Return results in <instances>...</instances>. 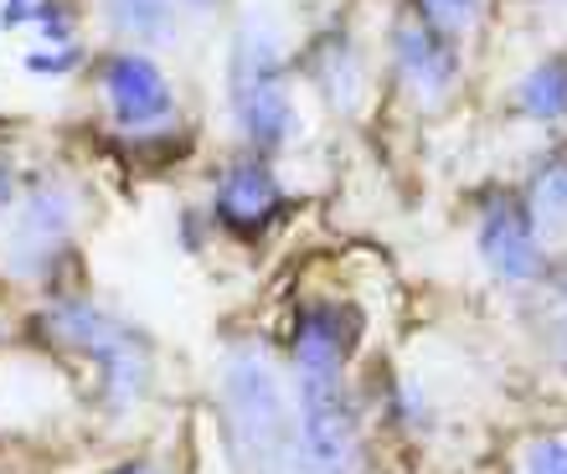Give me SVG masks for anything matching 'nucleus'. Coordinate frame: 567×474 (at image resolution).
I'll return each instance as SVG.
<instances>
[{"instance_id": "1", "label": "nucleus", "mask_w": 567, "mask_h": 474, "mask_svg": "<svg viewBox=\"0 0 567 474\" xmlns=\"http://www.w3.org/2000/svg\"><path fill=\"white\" fill-rule=\"evenodd\" d=\"M223 429L248 474H299V423H289L279 377L254 346L223 361Z\"/></svg>"}, {"instance_id": "2", "label": "nucleus", "mask_w": 567, "mask_h": 474, "mask_svg": "<svg viewBox=\"0 0 567 474\" xmlns=\"http://www.w3.org/2000/svg\"><path fill=\"white\" fill-rule=\"evenodd\" d=\"M233 114L243 134L264 150H279L295 134V99H289V73H284V47L274 27L248 21L233 47Z\"/></svg>"}, {"instance_id": "3", "label": "nucleus", "mask_w": 567, "mask_h": 474, "mask_svg": "<svg viewBox=\"0 0 567 474\" xmlns=\"http://www.w3.org/2000/svg\"><path fill=\"white\" fill-rule=\"evenodd\" d=\"M47 330H52L58 346H68V351L89 356V361L104 367V387L114 402H130L145 387L150 361L140 351V341L124 326L104 320L99 310H89V305H58V310L47 315Z\"/></svg>"}, {"instance_id": "4", "label": "nucleus", "mask_w": 567, "mask_h": 474, "mask_svg": "<svg viewBox=\"0 0 567 474\" xmlns=\"http://www.w3.org/2000/svg\"><path fill=\"white\" fill-rule=\"evenodd\" d=\"M299 474H357V423L341 387H299Z\"/></svg>"}, {"instance_id": "5", "label": "nucleus", "mask_w": 567, "mask_h": 474, "mask_svg": "<svg viewBox=\"0 0 567 474\" xmlns=\"http://www.w3.org/2000/svg\"><path fill=\"white\" fill-rule=\"evenodd\" d=\"M361 341V315L351 305H336V299H320L310 310L299 315L295 330V377L299 387H341V371L351 361Z\"/></svg>"}, {"instance_id": "6", "label": "nucleus", "mask_w": 567, "mask_h": 474, "mask_svg": "<svg viewBox=\"0 0 567 474\" xmlns=\"http://www.w3.org/2000/svg\"><path fill=\"white\" fill-rule=\"evenodd\" d=\"M480 253L506 284H532L547 268V253L537 243V217L526 202H511V196L485 207L480 217Z\"/></svg>"}, {"instance_id": "7", "label": "nucleus", "mask_w": 567, "mask_h": 474, "mask_svg": "<svg viewBox=\"0 0 567 474\" xmlns=\"http://www.w3.org/2000/svg\"><path fill=\"white\" fill-rule=\"evenodd\" d=\"M104 99L124 130H161L171 118V89L145 52H109L104 58Z\"/></svg>"}, {"instance_id": "8", "label": "nucleus", "mask_w": 567, "mask_h": 474, "mask_svg": "<svg viewBox=\"0 0 567 474\" xmlns=\"http://www.w3.org/2000/svg\"><path fill=\"white\" fill-rule=\"evenodd\" d=\"M392 62H398V78L403 89L419 99V104H444L454 83H460V58H454V42L439 37L433 27H398L392 31Z\"/></svg>"}, {"instance_id": "9", "label": "nucleus", "mask_w": 567, "mask_h": 474, "mask_svg": "<svg viewBox=\"0 0 567 474\" xmlns=\"http://www.w3.org/2000/svg\"><path fill=\"white\" fill-rule=\"evenodd\" d=\"M279 207H284V192L264 161L227 165L223 181H217V217H223V227H233L243 237L264 233L279 217Z\"/></svg>"}, {"instance_id": "10", "label": "nucleus", "mask_w": 567, "mask_h": 474, "mask_svg": "<svg viewBox=\"0 0 567 474\" xmlns=\"http://www.w3.org/2000/svg\"><path fill=\"white\" fill-rule=\"evenodd\" d=\"M68 196L62 186H37L21 207V223H16L11 237V268L16 274H37L47 258H58L62 237H68Z\"/></svg>"}, {"instance_id": "11", "label": "nucleus", "mask_w": 567, "mask_h": 474, "mask_svg": "<svg viewBox=\"0 0 567 474\" xmlns=\"http://www.w3.org/2000/svg\"><path fill=\"white\" fill-rule=\"evenodd\" d=\"M310 73H315V89L326 93L336 109H351L361 99V68H357V52L341 42V37H320L315 42V58H310Z\"/></svg>"}, {"instance_id": "12", "label": "nucleus", "mask_w": 567, "mask_h": 474, "mask_svg": "<svg viewBox=\"0 0 567 474\" xmlns=\"http://www.w3.org/2000/svg\"><path fill=\"white\" fill-rule=\"evenodd\" d=\"M516 109L542 124H567V58H547L522 78Z\"/></svg>"}, {"instance_id": "13", "label": "nucleus", "mask_w": 567, "mask_h": 474, "mask_svg": "<svg viewBox=\"0 0 567 474\" xmlns=\"http://www.w3.org/2000/svg\"><path fill=\"white\" fill-rule=\"evenodd\" d=\"M104 11L130 42H165L176 27V0H104Z\"/></svg>"}, {"instance_id": "14", "label": "nucleus", "mask_w": 567, "mask_h": 474, "mask_svg": "<svg viewBox=\"0 0 567 474\" xmlns=\"http://www.w3.org/2000/svg\"><path fill=\"white\" fill-rule=\"evenodd\" d=\"M413 11H419L423 27L454 42V37H470L491 16V0H413Z\"/></svg>"}, {"instance_id": "15", "label": "nucleus", "mask_w": 567, "mask_h": 474, "mask_svg": "<svg viewBox=\"0 0 567 474\" xmlns=\"http://www.w3.org/2000/svg\"><path fill=\"white\" fill-rule=\"evenodd\" d=\"M532 217H537V227H563L567 223V155H553V161L537 171V181H532Z\"/></svg>"}, {"instance_id": "16", "label": "nucleus", "mask_w": 567, "mask_h": 474, "mask_svg": "<svg viewBox=\"0 0 567 474\" xmlns=\"http://www.w3.org/2000/svg\"><path fill=\"white\" fill-rule=\"evenodd\" d=\"M526 474H567V439H542V444H532Z\"/></svg>"}, {"instance_id": "17", "label": "nucleus", "mask_w": 567, "mask_h": 474, "mask_svg": "<svg viewBox=\"0 0 567 474\" xmlns=\"http://www.w3.org/2000/svg\"><path fill=\"white\" fill-rule=\"evenodd\" d=\"M114 474H161L155 464H124V470H114Z\"/></svg>"}, {"instance_id": "18", "label": "nucleus", "mask_w": 567, "mask_h": 474, "mask_svg": "<svg viewBox=\"0 0 567 474\" xmlns=\"http://www.w3.org/2000/svg\"><path fill=\"white\" fill-rule=\"evenodd\" d=\"M192 6H196V11H212V6H217V0H192Z\"/></svg>"}]
</instances>
